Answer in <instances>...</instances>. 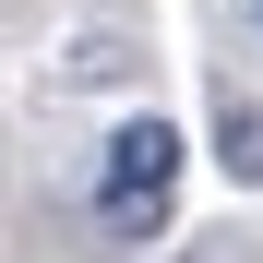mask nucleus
Segmentation results:
<instances>
[{"label":"nucleus","mask_w":263,"mask_h":263,"mask_svg":"<svg viewBox=\"0 0 263 263\" xmlns=\"http://www.w3.org/2000/svg\"><path fill=\"white\" fill-rule=\"evenodd\" d=\"M167 180H180V132H167V120H132L108 144V239H156Z\"/></svg>","instance_id":"f257e3e1"},{"label":"nucleus","mask_w":263,"mask_h":263,"mask_svg":"<svg viewBox=\"0 0 263 263\" xmlns=\"http://www.w3.org/2000/svg\"><path fill=\"white\" fill-rule=\"evenodd\" d=\"M215 144H228V167H239V180H263V108H251V96H228V108H215Z\"/></svg>","instance_id":"f03ea898"}]
</instances>
